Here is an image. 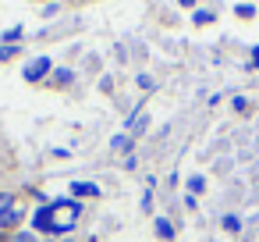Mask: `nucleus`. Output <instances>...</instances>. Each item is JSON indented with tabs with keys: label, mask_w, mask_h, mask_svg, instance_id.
Segmentation results:
<instances>
[{
	"label": "nucleus",
	"mask_w": 259,
	"mask_h": 242,
	"mask_svg": "<svg viewBox=\"0 0 259 242\" xmlns=\"http://www.w3.org/2000/svg\"><path fill=\"white\" fill-rule=\"evenodd\" d=\"M78 214H82V206H78L75 199H64V214H61V206H57V203H50V231H54V235L71 231V228H75V221H78Z\"/></svg>",
	"instance_id": "obj_1"
},
{
	"label": "nucleus",
	"mask_w": 259,
	"mask_h": 242,
	"mask_svg": "<svg viewBox=\"0 0 259 242\" xmlns=\"http://www.w3.org/2000/svg\"><path fill=\"white\" fill-rule=\"evenodd\" d=\"M47 72H50V57H36V61L25 68V79H29V82H39V79H47Z\"/></svg>",
	"instance_id": "obj_2"
},
{
	"label": "nucleus",
	"mask_w": 259,
	"mask_h": 242,
	"mask_svg": "<svg viewBox=\"0 0 259 242\" xmlns=\"http://www.w3.org/2000/svg\"><path fill=\"white\" fill-rule=\"evenodd\" d=\"M18 221H22V206L15 203V206H8L4 214H0V231H11V228H18Z\"/></svg>",
	"instance_id": "obj_3"
},
{
	"label": "nucleus",
	"mask_w": 259,
	"mask_h": 242,
	"mask_svg": "<svg viewBox=\"0 0 259 242\" xmlns=\"http://www.w3.org/2000/svg\"><path fill=\"white\" fill-rule=\"evenodd\" d=\"M128 128H132L135 135H139V132H146V128H149V114H142V111H135V114L128 118Z\"/></svg>",
	"instance_id": "obj_4"
},
{
	"label": "nucleus",
	"mask_w": 259,
	"mask_h": 242,
	"mask_svg": "<svg viewBox=\"0 0 259 242\" xmlns=\"http://www.w3.org/2000/svg\"><path fill=\"white\" fill-rule=\"evenodd\" d=\"M156 235H160L163 242H170V238H174V228H170V221H167V217H156Z\"/></svg>",
	"instance_id": "obj_5"
},
{
	"label": "nucleus",
	"mask_w": 259,
	"mask_h": 242,
	"mask_svg": "<svg viewBox=\"0 0 259 242\" xmlns=\"http://www.w3.org/2000/svg\"><path fill=\"white\" fill-rule=\"evenodd\" d=\"M22 32H25V29H22V25H11V29H8V32H0V36H4V43H8V47H15V43H18V40H22Z\"/></svg>",
	"instance_id": "obj_6"
},
{
	"label": "nucleus",
	"mask_w": 259,
	"mask_h": 242,
	"mask_svg": "<svg viewBox=\"0 0 259 242\" xmlns=\"http://www.w3.org/2000/svg\"><path fill=\"white\" fill-rule=\"evenodd\" d=\"M117 153H132V135H114V143H110Z\"/></svg>",
	"instance_id": "obj_7"
},
{
	"label": "nucleus",
	"mask_w": 259,
	"mask_h": 242,
	"mask_svg": "<svg viewBox=\"0 0 259 242\" xmlns=\"http://www.w3.org/2000/svg\"><path fill=\"white\" fill-rule=\"evenodd\" d=\"M75 192H78V196H100V189L89 185V182H75Z\"/></svg>",
	"instance_id": "obj_8"
},
{
	"label": "nucleus",
	"mask_w": 259,
	"mask_h": 242,
	"mask_svg": "<svg viewBox=\"0 0 259 242\" xmlns=\"http://www.w3.org/2000/svg\"><path fill=\"white\" fill-rule=\"evenodd\" d=\"M71 79H75V75H71L68 68H61V72H54V82H57V86H68Z\"/></svg>",
	"instance_id": "obj_9"
},
{
	"label": "nucleus",
	"mask_w": 259,
	"mask_h": 242,
	"mask_svg": "<svg viewBox=\"0 0 259 242\" xmlns=\"http://www.w3.org/2000/svg\"><path fill=\"white\" fill-rule=\"evenodd\" d=\"M11 242H39V238H36V231H15Z\"/></svg>",
	"instance_id": "obj_10"
},
{
	"label": "nucleus",
	"mask_w": 259,
	"mask_h": 242,
	"mask_svg": "<svg viewBox=\"0 0 259 242\" xmlns=\"http://www.w3.org/2000/svg\"><path fill=\"white\" fill-rule=\"evenodd\" d=\"M18 199H15V192H0V214H4L8 206H15Z\"/></svg>",
	"instance_id": "obj_11"
},
{
	"label": "nucleus",
	"mask_w": 259,
	"mask_h": 242,
	"mask_svg": "<svg viewBox=\"0 0 259 242\" xmlns=\"http://www.w3.org/2000/svg\"><path fill=\"white\" fill-rule=\"evenodd\" d=\"M224 228H227V231H238V228H241V221H238L234 214H224Z\"/></svg>",
	"instance_id": "obj_12"
},
{
	"label": "nucleus",
	"mask_w": 259,
	"mask_h": 242,
	"mask_svg": "<svg viewBox=\"0 0 259 242\" xmlns=\"http://www.w3.org/2000/svg\"><path fill=\"white\" fill-rule=\"evenodd\" d=\"M18 54V47H8V43H0V61H8V57H15Z\"/></svg>",
	"instance_id": "obj_13"
},
{
	"label": "nucleus",
	"mask_w": 259,
	"mask_h": 242,
	"mask_svg": "<svg viewBox=\"0 0 259 242\" xmlns=\"http://www.w3.org/2000/svg\"><path fill=\"white\" fill-rule=\"evenodd\" d=\"M206 22H213V11H195V25H206Z\"/></svg>",
	"instance_id": "obj_14"
},
{
	"label": "nucleus",
	"mask_w": 259,
	"mask_h": 242,
	"mask_svg": "<svg viewBox=\"0 0 259 242\" xmlns=\"http://www.w3.org/2000/svg\"><path fill=\"white\" fill-rule=\"evenodd\" d=\"M139 89H146V93H149V89H153V79H149V75H139Z\"/></svg>",
	"instance_id": "obj_15"
},
{
	"label": "nucleus",
	"mask_w": 259,
	"mask_h": 242,
	"mask_svg": "<svg viewBox=\"0 0 259 242\" xmlns=\"http://www.w3.org/2000/svg\"><path fill=\"white\" fill-rule=\"evenodd\" d=\"M188 189H192V192H202V189H206V182H202V178H192V182H188Z\"/></svg>",
	"instance_id": "obj_16"
},
{
	"label": "nucleus",
	"mask_w": 259,
	"mask_h": 242,
	"mask_svg": "<svg viewBox=\"0 0 259 242\" xmlns=\"http://www.w3.org/2000/svg\"><path fill=\"white\" fill-rule=\"evenodd\" d=\"M252 61H255V64H259V47H255V50H252Z\"/></svg>",
	"instance_id": "obj_17"
},
{
	"label": "nucleus",
	"mask_w": 259,
	"mask_h": 242,
	"mask_svg": "<svg viewBox=\"0 0 259 242\" xmlns=\"http://www.w3.org/2000/svg\"><path fill=\"white\" fill-rule=\"evenodd\" d=\"M178 4H185V8H192V4H195V0H178Z\"/></svg>",
	"instance_id": "obj_18"
},
{
	"label": "nucleus",
	"mask_w": 259,
	"mask_h": 242,
	"mask_svg": "<svg viewBox=\"0 0 259 242\" xmlns=\"http://www.w3.org/2000/svg\"><path fill=\"white\" fill-rule=\"evenodd\" d=\"M64 242H71V238H64Z\"/></svg>",
	"instance_id": "obj_19"
}]
</instances>
